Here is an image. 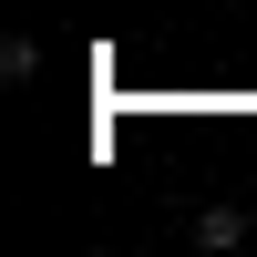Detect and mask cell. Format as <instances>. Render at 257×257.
Listing matches in <instances>:
<instances>
[{"instance_id":"6da1fadb","label":"cell","mask_w":257,"mask_h":257,"mask_svg":"<svg viewBox=\"0 0 257 257\" xmlns=\"http://www.w3.org/2000/svg\"><path fill=\"white\" fill-rule=\"evenodd\" d=\"M237 237H247L237 206H206V216H196V247H237Z\"/></svg>"}]
</instances>
